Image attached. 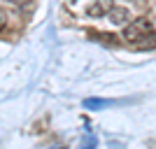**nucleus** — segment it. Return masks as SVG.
I'll return each instance as SVG.
<instances>
[{"instance_id":"obj_1","label":"nucleus","mask_w":156,"mask_h":149,"mask_svg":"<svg viewBox=\"0 0 156 149\" xmlns=\"http://www.w3.org/2000/svg\"><path fill=\"white\" fill-rule=\"evenodd\" d=\"M149 33H154V30H151V21L147 19V16H140V19L128 21V23H126L124 40H126V42H135V40L149 35Z\"/></svg>"},{"instance_id":"obj_6","label":"nucleus","mask_w":156,"mask_h":149,"mask_svg":"<svg viewBox=\"0 0 156 149\" xmlns=\"http://www.w3.org/2000/svg\"><path fill=\"white\" fill-rule=\"evenodd\" d=\"M70 2H75V0H70Z\"/></svg>"},{"instance_id":"obj_5","label":"nucleus","mask_w":156,"mask_h":149,"mask_svg":"<svg viewBox=\"0 0 156 149\" xmlns=\"http://www.w3.org/2000/svg\"><path fill=\"white\" fill-rule=\"evenodd\" d=\"M9 2H12V5H28L30 0H9Z\"/></svg>"},{"instance_id":"obj_4","label":"nucleus","mask_w":156,"mask_h":149,"mask_svg":"<svg viewBox=\"0 0 156 149\" xmlns=\"http://www.w3.org/2000/svg\"><path fill=\"white\" fill-rule=\"evenodd\" d=\"M133 49H154L156 47V35L154 33H149V35H144V37L135 40V42H128Z\"/></svg>"},{"instance_id":"obj_2","label":"nucleus","mask_w":156,"mask_h":149,"mask_svg":"<svg viewBox=\"0 0 156 149\" xmlns=\"http://www.w3.org/2000/svg\"><path fill=\"white\" fill-rule=\"evenodd\" d=\"M112 7H114V0H96L93 5H89L86 12H89V16H105Z\"/></svg>"},{"instance_id":"obj_3","label":"nucleus","mask_w":156,"mask_h":149,"mask_svg":"<svg viewBox=\"0 0 156 149\" xmlns=\"http://www.w3.org/2000/svg\"><path fill=\"white\" fill-rule=\"evenodd\" d=\"M105 16H107L112 23L121 26V23H128V16H130V14H128V9H126V7H112V9L105 14Z\"/></svg>"}]
</instances>
